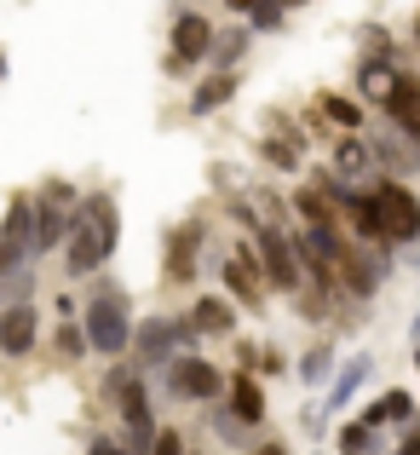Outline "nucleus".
I'll return each instance as SVG.
<instances>
[{
	"mask_svg": "<svg viewBox=\"0 0 420 455\" xmlns=\"http://www.w3.org/2000/svg\"><path fill=\"white\" fill-rule=\"evenodd\" d=\"M87 340H92V352H104V357H122L127 346H133V306H127V294L115 289V283H99V294L87 300Z\"/></svg>",
	"mask_w": 420,
	"mask_h": 455,
	"instance_id": "obj_1",
	"label": "nucleus"
},
{
	"mask_svg": "<svg viewBox=\"0 0 420 455\" xmlns=\"http://www.w3.org/2000/svg\"><path fill=\"white\" fill-rule=\"evenodd\" d=\"M368 208H375L380 243H415L420 236V196L403 179H375L368 185Z\"/></svg>",
	"mask_w": 420,
	"mask_h": 455,
	"instance_id": "obj_2",
	"label": "nucleus"
},
{
	"mask_svg": "<svg viewBox=\"0 0 420 455\" xmlns=\"http://www.w3.org/2000/svg\"><path fill=\"white\" fill-rule=\"evenodd\" d=\"M213 18H202V12H178L173 18V35H167V76H190L196 64H208L213 52Z\"/></svg>",
	"mask_w": 420,
	"mask_h": 455,
	"instance_id": "obj_3",
	"label": "nucleus"
},
{
	"mask_svg": "<svg viewBox=\"0 0 420 455\" xmlns=\"http://www.w3.org/2000/svg\"><path fill=\"white\" fill-rule=\"evenodd\" d=\"M202 329L190 317H150L133 329V346H139V363H173V352H196Z\"/></svg>",
	"mask_w": 420,
	"mask_h": 455,
	"instance_id": "obj_4",
	"label": "nucleus"
},
{
	"mask_svg": "<svg viewBox=\"0 0 420 455\" xmlns=\"http://www.w3.org/2000/svg\"><path fill=\"white\" fill-rule=\"evenodd\" d=\"M115 254V243L104 236V225L87 213V202L75 208V225H69V243H64V266H69V277H92V271L104 266V259Z\"/></svg>",
	"mask_w": 420,
	"mask_h": 455,
	"instance_id": "obj_5",
	"label": "nucleus"
},
{
	"mask_svg": "<svg viewBox=\"0 0 420 455\" xmlns=\"http://www.w3.org/2000/svg\"><path fill=\"white\" fill-rule=\"evenodd\" d=\"M219 387H225V375L213 363H202L196 352H178L173 363H167V392H173V398L213 403V398H219Z\"/></svg>",
	"mask_w": 420,
	"mask_h": 455,
	"instance_id": "obj_6",
	"label": "nucleus"
},
{
	"mask_svg": "<svg viewBox=\"0 0 420 455\" xmlns=\"http://www.w3.org/2000/svg\"><path fill=\"white\" fill-rule=\"evenodd\" d=\"M254 243H259V266H265V277L277 283V289H299V248H294V236L282 231V225H259L254 231Z\"/></svg>",
	"mask_w": 420,
	"mask_h": 455,
	"instance_id": "obj_7",
	"label": "nucleus"
},
{
	"mask_svg": "<svg viewBox=\"0 0 420 455\" xmlns=\"http://www.w3.org/2000/svg\"><path fill=\"white\" fill-rule=\"evenodd\" d=\"M225 283L236 289V300L248 311L265 306V294H259V283H265V266H259V243H236L231 259H225Z\"/></svg>",
	"mask_w": 420,
	"mask_h": 455,
	"instance_id": "obj_8",
	"label": "nucleus"
},
{
	"mask_svg": "<svg viewBox=\"0 0 420 455\" xmlns=\"http://www.w3.org/2000/svg\"><path fill=\"white\" fill-rule=\"evenodd\" d=\"M368 145H375V167H386L392 179H403V173H415V167H420V145L403 133V127H392V122H386V133L368 139Z\"/></svg>",
	"mask_w": 420,
	"mask_h": 455,
	"instance_id": "obj_9",
	"label": "nucleus"
},
{
	"mask_svg": "<svg viewBox=\"0 0 420 455\" xmlns=\"http://www.w3.org/2000/svg\"><path fill=\"white\" fill-rule=\"evenodd\" d=\"M398 58L392 52H375V58H363V64H357V99L363 104H386V92L398 87Z\"/></svg>",
	"mask_w": 420,
	"mask_h": 455,
	"instance_id": "obj_10",
	"label": "nucleus"
},
{
	"mask_svg": "<svg viewBox=\"0 0 420 455\" xmlns=\"http://www.w3.org/2000/svg\"><path fill=\"white\" fill-rule=\"evenodd\" d=\"M380 110H386L392 127H403V133L420 145V81L415 76H398V87L386 92V104H380Z\"/></svg>",
	"mask_w": 420,
	"mask_h": 455,
	"instance_id": "obj_11",
	"label": "nucleus"
},
{
	"mask_svg": "<svg viewBox=\"0 0 420 455\" xmlns=\"http://www.w3.org/2000/svg\"><path fill=\"white\" fill-rule=\"evenodd\" d=\"M35 334H41V317H35L29 300H18L6 317H0V352H12V357L35 352Z\"/></svg>",
	"mask_w": 420,
	"mask_h": 455,
	"instance_id": "obj_12",
	"label": "nucleus"
},
{
	"mask_svg": "<svg viewBox=\"0 0 420 455\" xmlns=\"http://www.w3.org/2000/svg\"><path fill=\"white\" fill-rule=\"evenodd\" d=\"M69 225H75V208H58V202L41 196V213H35V254L64 248L69 243Z\"/></svg>",
	"mask_w": 420,
	"mask_h": 455,
	"instance_id": "obj_13",
	"label": "nucleus"
},
{
	"mask_svg": "<svg viewBox=\"0 0 420 455\" xmlns=\"http://www.w3.org/2000/svg\"><path fill=\"white\" fill-rule=\"evenodd\" d=\"M375 375V357L368 352H357V357H345L340 369H334V380H329V410H345V403L357 398V387Z\"/></svg>",
	"mask_w": 420,
	"mask_h": 455,
	"instance_id": "obj_14",
	"label": "nucleus"
},
{
	"mask_svg": "<svg viewBox=\"0 0 420 455\" xmlns=\"http://www.w3.org/2000/svg\"><path fill=\"white\" fill-rule=\"evenodd\" d=\"M231 99H236V69H213V76H202L196 92H190V116H213Z\"/></svg>",
	"mask_w": 420,
	"mask_h": 455,
	"instance_id": "obj_15",
	"label": "nucleus"
},
{
	"mask_svg": "<svg viewBox=\"0 0 420 455\" xmlns=\"http://www.w3.org/2000/svg\"><path fill=\"white\" fill-rule=\"evenodd\" d=\"M334 173L352 179V185H357V179H368V173H375V145L357 139V133H345L340 145H334Z\"/></svg>",
	"mask_w": 420,
	"mask_h": 455,
	"instance_id": "obj_16",
	"label": "nucleus"
},
{
	"mask_svg": "<svg viewBox=\"0 0 420 455\" xmlns=\"http://www.w3.org/2000/svg\"><path fill=\"white\" fill-rule=\"evenodd\" d=\"M248 46H254V23H231V29H219V35H213L208 64H213V69H236V64L248 58Z\"/></svg>",
	"mask_w": 420,
	"mask_h": 455,
	"instance_id": "obj_17",
	"label": "nucleus"
},
{
	"mask_svg": "<svg viewBox=\"0 0 420 455\" xmlns=\"http://www.w3.org/2000/svg\"><path fill=\"white\" fill-rule=\"evenodd\" d=\"M35 213H41V196H12L0 236H6V243H23V248L35 254Z\"/></svg>",
	"mask_w": 420,
	"mask_h": 455,
	"instance_id": "obj_18",
	"label": "nucleus"
},
{
	"mask_svg": "<svg viewBox=\"0 0 420 455\" xmlns=\"http://www.w3.org/2000/svg\"><path fill=\"white\" fill-rule=\"evenodd\" d=\"M190 323H196L202 334H236V311L219 300V294H202L196 306H190Z\"/></svg>",
	"mask_w": 420,
	"mask_h": 455,
	"instance_id": "obj_19",
	"label": "nucleus"
},
{
	"mask_svg": "<svg viewBox=\"0 0 420 455\" xmlns=\"http://www.w3.org/2000/svg\"><path fill=\"white\" fill-rule=\"evenodd\" d=\"M196 243H202V225L196 220L173 231V243H167V266H173V277H190V271H196Z\"/></svg>",
	"mask_w": 420,
	"mask_h": 455,
	"instance_id": "obj_20",
	"label": "nucleus"
},
{
	"mask_svg": "<svg viewBox=\"0 0 420 455\" xmlns=\"http://www.w3.org/2000/svg\"><path fill=\"white\" fill-rule=\"evenodd\" d=\"M317 104H322V116H329V122L340 127V133H357V127L368 122V110H363L357 99H345V92H322Z\"/></svg>",
	"mask_w": 420,
	"mask_h": 455,
	"instance_id": "obj_21",
	"label": "nucleus"
},
{
	"mask_svg": "<svg viewBox=\"0 0 420 455\" xmlns=\"http://www.w3.org/2000/svg\"><path fill=\"white\" fill-rule=\"evenodd\" d=\"M231 410L242 415L248 427H259V421H265V392H259L248 375H236V380H231Z\"/></svg>",
	"mask_w": 420,
	"mask_h": 455,
	"instance_id": "obj_22",
	"label": "nucleus"
},
{
	"mask_svg": "<svg viewBox=\"0 0 420 455\" xmlns=\"http://www.w3.org/2000/svg\"><path fill=\"white\" fill-rule=\"evenodd\" d=\"M340 277L352 283V294H375V289H380V271L368 266V254H363V248H345V259H340Z\"/></svg>",
	"mask_w": 420,
	"mask_h": 455,
	"instance_id": "obj_23",
	"label": "nucleus"
},
{
	"mask_svg": "<svg viewBox=\"0 0 420 455\" xmlns=\"http://www.w3.org/2000/svg\"><path fill=\"white\" fill-rule=\"evenodd\" d=\"M340 455H380V427L357 415V421L340 433Z\"/></svg>",
	"mask_w": 420,
	"mask_h": 455,
	"instance_id": "obj_24",
	"label": "nucleus"
},
{
	"mask_svg": "<svg viewBox=\"0 0 420 455\" xmlns=\"http://www.w3.org/2000/svg\"><path fill=\"white\" fill-rule=\"evenodd\" d=\"M299 380H305V387H322V380H334V346H329V340H317L305 357H299Z\"/></svg>",
	"mask_w": 420,
	"mask_h": 455,
	"instance_id": "obj_25",
	"label": "nucleus"
},
{
	"mask_svg": "<svg viewBox=\"0 0 420 455\" xmlns=\"http://www.w3.org/2000/svg\"><path fill=\"white\" fill-rule=\"evenodd\" d=\"M409 415H415V398H409V392H386L375 410H363V421L386 427V421H409Z\"/></svg>",
	"mask_w": 420,
	"mask_h": 455,
	"instance_id": "obj_26",
	"label": "nucleus"
},
{
	"mask_svg": "<svg viewBox=\"0 0 420 455\" xmlns=\"http://www.w3.org/2000/svg\"><path fill=\"white\" fill-rule=\"evenodd\" d=\"M213 433H219L225 444H248V421L231 410V403H225V410H213Z\"/></svg>",
	"mask_w": 420,
	"mask_h": 455,
	"instance_id": "obj_27",
	"label": "nucleus"
},
{
	"mask_svg": "<svg viewBox=\"0 0 420 455\" xmlns=\"http://www.w3.org/2000/svg\"><path fill=\"white\" fill-rule=\"evenodd\" d=\"M282 18H288V6H282V0H259V6L248 12L254 35H271V29H282Z\"/></svg>",
	"mask_w": 420,
	"mask_h": 455,
	"instance_id": "obj_28",
	"label": "nucleus"
},
{
	"mask_svg": "<svg viewBox=\"0 0 420 455\" xmlns=\"http://www.w3.org/2000/svg\"><path fill=\"white\" fill-rule=\"evenodd\" d=\"M259 150H265V162L282 167V173H294V167H299V145H294V139H265Z\"/></svg>",
	"mask_w": 420,
	"mask_h": 455,
	"instance_id": "obj_29",
	"label": "nucleus"
},
{
	"mask_svg": "<svg viewBox=\"0 0 420 455\" xmlns=\"http://www.w3.org/2000/svg\"><path fill=\"white\" fill-rule=\"evenodd\" d=\"M18 266H29V248H23V243H6V236H0V277H12Z\"/></svg>",
	"mask_w": 420,
	"mask_h": 455,
	"instance_id": "obj_30",
	"label": "nucleus"
},
{
	"mask_svg": "<svg viewBox=\"0 0 420 455\" xmlns=\"http://www.w3.org/2000/svg\"><path fill=\"white\" fill-rule=\"evenodd\" d=\"M150 455H185V438L173 433V427H162V433H155V450Z\"/></svg>",
	"mask_w": 420,
	"mask_h": 455,
	"instance_id": "obj_31",
	"label": "nucleus"
},
{
	"mask_svg": "<svg viewBox=\"0 0 420 455\" xmlns=\"http://www.w3.org/2000/svg\"><path fill=\"white\" fill-rule=\"evenodd\" d=\"M41 196H46V202H58V208H81V202H75V190H69L64 179H52V185H46Z\"/></svg>",
	"mask_w": 420,
	"mask_h": 455,
	"instance_id": "obj_32",
	"label": "nucleus"
},
{
	"mask_svg": "<svg viewBox=\"0 0 420 455\" xmlns=\"http://www.w3.org/2000/svg\"><path fill=\"white\" fill-rule=\"evenodd\" d=\"M58 346H64V352L75 357V352H87L92 340H87V329H58Z\"/></svg>",
	"mask_w": 420,
	"mask_h": 455,
	"instance_id": "obj_33",
	"label": "nucleus"
},
{
	"mask_svg": "<svg viewBox=\"0 0 420 455\" xmlns=\"http://www.w3.org/2000/svg\"><path fill=\"white\" fill-rule=\"evenodd\" d=\"M398 455H420V427H409V433H403V444H398Z\"/></svg>",
	"mask_w": 420,
	"mask_h": 455,
	"instance_id": "obj_34",
	"label": "nucleus"
},
{
	"mask_svg": "<svg viewBox=\"0 0 420 455\" xmlns=\"http://www.w3.org/2000/svg\"><path fill=\"white\" fill-rule=\"evenodd\" d=\"M259 0H225V12H254Z\"/></svg>",
	"mask_w": 420,
	"mask_h": 455,
	"instance_id": "obj_35",
	"label": "nucleus"
},
{
	"mask_svg": "<svg viewBox=\"0 0 420 455\" xmlns=\"http://www.w3.org/2000/svg\"><path fill=\"white\" fill-rule=\"evenodd\" d=\"M409 271L420 277V236H415V248H409Z\"/></svg>",
	"mask_w": 420,
	"mask_h": 455,
	"instance_id": "obj_36",
	"label": "nucleus"
},
{
	"mask_svg": "<svg viewBox=\"0 0 420 455\" xmlns=\"http://www.w3.org/2000/svg\"><path fill=\"white\" fill-rule=\"evenodd\" d=\"M259 455H282V444H259Z\"/></svg>",
	"mask_w": 420,
	"mask_h": 455,
	"instance_id": "obj_37",
	"label": "nucleus"
},
{
	"mask_svg": "<svg viewBox=\"0 0 420 455\" xmlns=\"http://www.w3.org/2000/svg\"><path fill=\"white\" fill-rule=\"evenodd\" d=\"M409 334H415V346H420V311H415V329H409Z\"/></svg>",
	"mask_w": 420,
	"mask_h": 455,
	"instance_id": "obj_38",
	"label": "nucleus"
},
{
	"mask_svg": "<svg viewBox=\"0 0 420 455\" xmlns=\"http://www.w3.org/2000/svg\"><path fill=\"white\" fill-rule=\"evenodd\" d=\"M415 46H420V12H415Z\"/></svg>",
	"mask_w": 420,
	"mask_h": 455,
	"instance_id": "obj_39",
	"label": "nucleus"
},
{
	"mask_svg": "<svg viewBox=\"0 0 420 455\" xmlns=\"http://www.w3.org/2000/svg\"><path fill=\"white\" fill-rule=\"evenodd\" d=\"M0 76H6V46H0Z\"/></svg>",
	"mask_w": 420,
	"mask_h": 455,
	"instance_id": "obj_40",
	"label": "nucleus"
},
{
	"mask_svg": "<svg viewBox=\"0 0 420 455\" xmlns=\"http://www.w3.org/2000/svg\"><path fill=\"white\" fill-rule=\"evenodd\" d=\"M282 6H288V12H294V6H305V0H282Z\"/></svg>",
	"mask_w": 420,
	"mask_h": 455,
	"instance_id": "obj_41",
	"label": "nucleus"
},
{
	"mask_svg": "<svg viewBox=\"0 0 420 455\" xmlns=\"http://www.w3.org/2000/svg\"><path fill=\"white\" fill-rule=\"evenodd\" d=\"M415 363H420V346H415Z\"/></svg>",
	"mask_w": 420,
	"mask_h": 455,
	"instance_id": "obj_42",
	"label": "nucleus"
},
{
	"mask_svg": "<svg viewBox=\"0 0 420 455\" xmlns=\"http://www.w3.org/2000/svg\"><path fill=\"white\" fill-rule=\"evenodd\" d=\"M0 294H6V289H0Z\"/></svg>",
	"mask_w": 420,
	"mask_h": 455,
	"instance_id": "obj_43",
	"label": "nucleus"
}]
</instances>
